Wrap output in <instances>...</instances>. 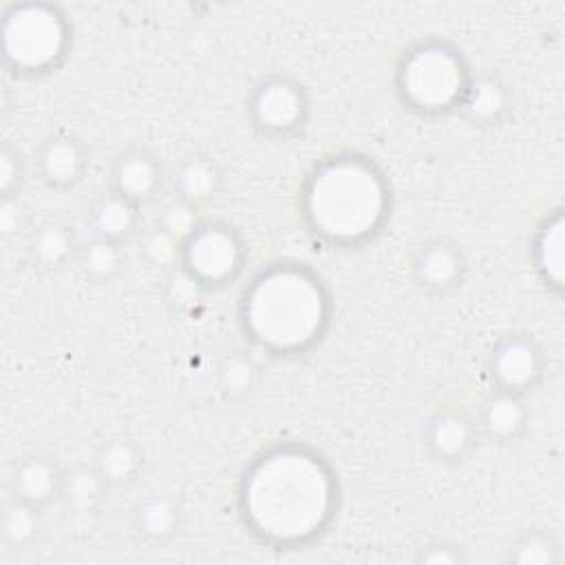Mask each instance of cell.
<instances>
[{
	"label": "cell",
	"instance_id": "2",
	"mask_svg": "<svg viewBox=\"0 0 565 565\" xmlns=\"http://www.w3.org/2000/svg\"><path fill=\"white\" fill-rule=\"evenodd\" d=\"M327 282L305 263L278 260L252 276L241 294L238 320L249 342L274 358L311 351L331 322Z\"/></svg>",
	"mask_w": 565,
	"mask_h": 565
},
{
	"label": "cell",
	"instance_id": "18",
	"mask_svg": "<svg viewBox=\"0 0 565 565\" xmlns=\"http://www.w3.org/2000/svg\"><path fill=\"white\" fill-rule=\"evenodd\" d=\"M132 534L152 547L170 543L181 527V505L170 494H146L130 514Z\"/></svg>",
	"mask_w": 565,
	"mask_h": 565
},
{
	"label": "cell",
	"instance_id": "8",
	"mask_svg": "<svg viewBox=\"0 0 565 565\" xmlns=\"http://www.w3.org/2000/svg\"><path fill=\"white\" fill-rule=\"evenodd\" d=\"M545 355L530 333H505L488 353L486 373L497 391L527 395L543 377Z\"/></svg>",
	"mask_w": 565,
	"mask_h": 565
},
{
	"label": "cell",
	"instance_id": "16",
	"mask_svg": "<svg viewBox=\"0 0 565 565\" xmlns=\"http://www.w3.org/2000/svg\"><path fill=\"white\" fill-rule=\"evenodd\" d=\"M223 185V170L214 157L205 152H190L181 157L170 174L172 199L194 207L207 205Z\"/></svg>",
	"mask_w": 565,
	"mask_h": 565
},
{
	"label": "cell",
	"instance_id": "19",
	"mask_svg": "<svg viewBox=\"0 0 565 565\" xmlns=\"http://www.w3.org/2000/svg\"><path fill=\"white\" fill-rule=\"evenodd\" d=\"M139 223H141V207L119 196L110 188L97 194L88 207L90 236H97V238H106L124 245L128 238L139 234L141 230Z\"/></svg>",
	"mask_w": 565,
	"mask_h": 565
},
{
	"label": "cell",
	"instance_id": "30",
	"mask_svg": "<svg viewBox=\"0 0 565 565\" xmlns=\"http://www.w3.org/2000/svg\"><path fill=\"white\" fill-rule=\"evenodd\" d=\"M26 166L22 159V152L13 148L11 143H4L0 148V194L15 196L24 183Z\"/></svg>",
	"mask_w": 565,
	"mask_h": 565
},
{
	"label": "cell",
	"instance_id": "20",
	"mask_svg": "<svg viewBox=\"0 0 565 565\" xmlns=\"http://www.w3.org/2000/svg\"><path fill=\"white\" fill-rule=\"evenodd\" d=\"M143 448L128 435L106 437L93 457V466L108 483V488H126L135 483L143 470Z\"/></svg>",
	"mask_w": 565,
	"mask_h": 565
},
{
	"label": "cell",
	"instance_id": "15",
	"mask_svg": "<svg viewBox=\"0 0 565 565\" xmlns=\"http://www.w3.org/2000/svg\"><path fill=\"white\" fill-rule=\"evenodd\" d=\"M530 258L539 280L554 294H561L565 282V218L561 207L552 210L539 223L532 236Z\"/></svg>",
	"mask_w": 565,
	"mask_h": 565
},
{
	"label": "cell",
	"instance_id": "1",
	"mask_svg": "<svg viewBox=\"0 0 565 565\" xmlns=\"http://www.w3.org/2000/svg\"><path fill=\"white\" fill-rule=\"evenodd\" d=\"M340 488L329 461L307 444L280 441L241 475L238 514L247 532L274 550L320 539L338 514Z\"/></svg>",
	"mask_w": 565,
	"mask_h": 565
},
{
	"label": "cell",
	"instance_id": "11",
	"mask_svg": "<svg viewBox=\"0 0 565 565\" xmlns=\"http://www.w3.org/2000/svg\"><path fill=\"white\" fill-rule=\"evenodd\" d=\"M166 185V172L154 152L146 148H128L119 152L110 166L108 188L128 199L137 207L154 203Z\"/></svg>",
	"mask_w": 565,
	"mask_h": 565
},
{
	"label": "cell",
	"instance_id": "25",
	"mask_svg": "<svg viewBox=\"0 0 565 565\" xmlns=\"http://www.w3.org/2000/svg\"><path fill=\"white\" fill-rule=\"evenodd\" d=\"M258 364L241 351L225 353L214 369V384L216 391L225 399H243L254 393L258 384Z\"/></svg>",
	"mask_w": 565,
	"mask_h": 565
},
{
	"label": "cell",
	"instance_id": "32",
	"mask_svg": "<svg viewBox=\"0 0 565 565\" xmlns=\"http://www.w3.org/2000/svg\"><path fill=\"white\" fill-rule=\"evenodd\" d=\"M0 227L2 234H18L22 230V214L15 196L2 199V212H0Z\"/></svg>",
	"mask_w": 565,
	"mask_h": 565
},
{
	"label": "cell",
	"instance_id": "26",
	"mask_svg": "<svg viewBox=\"0 0 565 565\" xmlns=\"http://www.w3.org/2000/svg\"><path fill=\"white\" fill-rule=\"evenodd\" d=\"M503 561L514 565H554L561 561V547L545 530H523L505 547Z\"/></svg>",
	"mask_w": 565,
	"mask_h": 565
},
{
	"label": "cell",
	"instance_id": "31",
	"mask_svg": "<svg viewBox=\"0 0 565 565\" xmlns=\"http://www.w3.org/2000/svg\"><path fill=\"white\" fill-rule=\"evenodd\" d=\"M466 561L468 556L463 547L446 539H437L422 545L415 556V563L419 565H463Z\"/></svg>",
	"mask_w": 565,
	"mask_h": 565
},
{
	"label": "cell",
	"instance_id": "22",
	"mask_svg": "<svg viewBox=\"0 0 565 565\" xmlns=\"http://www.w3.org/2000/svg\"><path fill=\"white\" fill-rule=\"evenodd\" d=\"M108 490V483L102 479L93 463L75 466L73 470L64 472L62 501L68 514L77 519H88L102 510Z\"/></svg>",
	"mask_w": 565,
	"mask_h": 565
},
{
	"label": "cell",
	"instance_id": "4",
	"mask_svg": "<svg viewBox=\"0 0 565 565\" xmlns=\"http://www.w3.org/2000/svg\"><path fill=\"white\" fill-rule=\"evenodd\" d=\"M472 71L463 53L439 38H426L408 49L395 66V95L399 104L422 117L457 113Z\"/></svg>",
	"mask_w": 565,
	"mask_h": 565
},
{
	"label": "cell",
	"instance_id": "3",
	"mask_svg": "<svg viewBox=\"0 0 565 565\" xmlns=\"http://www.w3.org/2000/svg\"><path fill=\"white\" fill-rule=\"evenodd\" d=\"M391 214L384 170L358 152L320 159L302 181L300 216L324 245L351 249L373 241Z\"/></svg>",
	"mask_w": 565,
	"mask_h": 565
},
{
	"label": "cell",
	"instance_id": "12",
	"mask_svg": "<svg viewBox=\"0 0 565 565\" xmlns=\"http://www.w3.org/2000/svg\"><path fill=\"white\" fill-rule=\"evenodd\" d=\"M35 168L40 179L55 190L75 188L88 168V154L79 139L66 132L44 137L35 150Z\"/></svg>",
	"mask_w": 565,
	"mask_h": 565
},
{
	"label": "cell",
	"instance_id": "21",
	"mask_svg": "<svg viewBox=\"0 0 565 565\" xmlns=\"http://www.w3.org/2000/svg\"><path fill=\"white\" fill-rule=\"evenodd\" d=\"M79 243L68 225L60 221H42L26 232L24 252L40 269H60L75 258Z\"/></svg>",
	"mask_w": 565,
	"mask_h": 565
},
{
	"label": "cell",
	"instance_id": "17",
	"mask_svg": "<svg viewBox=\"0 0 565 565\" xmlns=\"http://www.w3.org/2000/svg\"><path fill=\"white\" fill-rule=\"evenodd\" d=\"M512 106V95L508 84L492 71L472 73L463 99L457 108L466 121L472 126H497L501 124Z\"/></svg>",
	"mask_w": 565,
	"mask_h": 565
},
{
	"label": "cell",
	"instance_id": "27",
	"mask_svg": "<svg viewBox=\"0 0 565 565\" xmlns=\"http://www.w3.org/2000/svg\"><path fill=\"white\" fill-rule=\"evenodd\" d=\"M163 274L166 276L161 282V296L168 309L177 316L194 313L203 305L207 289L183 265Z\"/></svg>",
	"mask_w": 565,
	"mask_h": 565
},
{
	"label": "cell",
	"instance_id": "9",
	"mask_svg": "<svg viewBox=\"0 0 565 565\" xmlns=\"http://www.w3.org/2000/svg\"><path fill=\"white\" fill-rule=\"evenodd\" d=\"M479 430L475 415L457 406L437 408L422 430V441L428 457L437 463H459L463 461L479 441Z\"/></svg>",
	"mask_w": 565,
	"mask_h": 565
},
{
	"label": "cell",
	"instance_id": "6",
	"mask_svg": "<svg viewBox=\"0 0 565 565\" xmlns=\"http://www.w3.org/2000/svg\"><path fill=\"white\" fill-rule=\"evenodd\" d=\"M181 265L205 287L216 289L236 280L245 265L243 236L225 221L203 218L183 243Z\"/></svg>",
	"mask_w": 565,
	"mask_h": 565
},
{
	"label": "cell",
	"instance_id": "14",
	"mask_svg": "<svg viewBox=\"0 0 565 565\" xmlns=\"http://www.w3.org/2000/svg\"><path fill=\"white\" fill-rule=\"evenodd\" d=\"M477 430L481 439L492 444H512L521 439L527 428L530 411L523 395L492 388L477 406Z\"/></svg>",
	"mask_w": 565,
	"mask_h": 565
},
{
	"label": "cell",
	"instance_id": "7",
	"mask_svg": "<svg viewBox=\"0 0 565 565\" xmlns=\"http://www.w3.org/2000/svg\"><path fill=\"white\" fill-rule=\"evenodd\" d=\"M247 117L263 137L287 139L307 124V93L302 84L289 75H267L258 79L247 95Z\"/></svg>",
	"mask_w": 565,
	"mask_h": 565
},
{
	"label": "cell",
	"instance_id": "24",
	"mask_svg": "<svg viewBox=\"0 0 565 565\" xmlns=\"http://www.w3.org/2000/svg\"><path fill=\"white\" fill-rule=\"evenodd\" d=\"M124 260L126 256H124L121 243L97 238V236H90L88 241L79 243L75 254V263L79 271L84 274V278L93 282H110L121 271Z\"/></svg>",
	"mask_w": 565,
	"mask_h": 565
},
{
	"label": "cell",
	"instance_id": "5",
	"mask_svg": "<svg viewBox=\"0 0 565 565\" xmlns=\"http://www.w3.org/2000/svg\"><path fill=\"white\" fill-rule=\"evenodd\" d=\"M71 49L66 13L49 2L9 4L2 13V62L20 77L55 71Z\"/></svg>",
	"mask_w": 565,
	"mask_h": 565
},
{
	"label": "cell",
	"instance_id": "23",
	"mask_svg": "<svg viewBox=\"0 0 565 565\" xmlns=\"http://www.w3.org/2000/svg\"><path fill=\"white\" fill-rule=\"evenodd\" d=\"M42 508L9 494L0 514V541L11 550H24L42 534Z\"/></svg>",
	"mask_w": 565,
	"mask_h": 565
},
{
	"label": "cell",
	"instance_id": "29",
	"mask_svg": "<svg viewBox=\"0 0 565 565\" xmlns=\"http://www.w3.org/2000/svg\"><path fill=\"white\" fill-rule=\"evenodd\" d=\"M201 214H199V207L190 205V203H183L179 199H172L170 203H166L161 207V212L157 214V225L161 230H166L168 234H172L174 238H179L181 243L188 241V236L201 225Z\"/></svg>",
	"mask_w": 565,
	"mask_h": 565
},
{
	"label": "cell",
	"instance_id": "13",
	"mask_svg": "<svg viewBox=\"0 0 565 565\" xmlns=\"http://www.w3.org/2000/svg\"><path fill=\"white\" fill-rule=\"evenodd\" d=\"M64 470L44 452H26L11 463L9 492L26 503L46 508L62 499Z\"/></svg>",
	"mask_w": 565,
	"mask_h": 565
},
{
	"label": "cell",
	"instance_id": "28",
	"mask_svg": "<svg viewBox=\"0 0 565 565\" xmlns=\"http://www.w3.org/2000/svg\"><path fill=\"white\" fill-rule=\"evenodd\" d=\"M139 256L146 265L170 271L183 260V243L154 223L139 234Z\"/></svg>",
	"mask_w": 565,
	"mask_h": 565
},
{
	"label": "cell",
	"instance_id": "10",
	"mask_svg": "<svg viewBox=\"0 0 565 565\" xmlns=\"http://www.w3.org/2000/svg\"><path fill=\"white\" fill-rule=\"evenodd\" d=\"M466 254L448 238H428L411 256V276L424 291L450 294L466 278Z\"/></svg>",
	"mask_w": 565,
	"mask_h": 565
}]
</instances>
